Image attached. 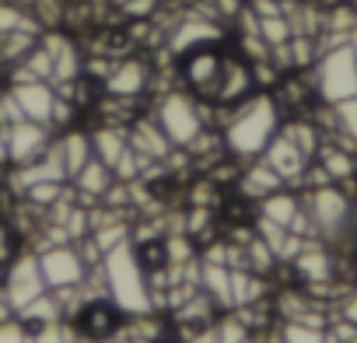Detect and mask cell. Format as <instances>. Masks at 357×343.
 <instances>
[{
  "label": "cell",
  "mask_w": 357,
  "mask_h": 343,
  "mask_svg": "<svg viewBox=\"0 0 357 343\" xmlns=\"http://www.w3.org/2000/svg\"><path fill=\"white\" fill-rule=\"evenodd\" d=\"M280 123H284V112H280L277 98L270 91H256L245 102L231 105V119L221 130L225 151L245 165V161H252V158H259L266 151V144L273 140Z\"/></svg>",
  "instance_id": "cell-1"
},
{
  "label": "cell",
  "mask_w": 357,
  "mask_h": 343,
  "mask_svg": "<svg viewBox=\"0 0 357 343\" xmlns=\"http://www.w3.org/2000/svg\"><path fill=\"white\" fill-rule=\"evenodd\" d=\"M231 56H235V46H225V43L200 46V49L175 56L178 60V88H186L197 102L221 105V91H225V81H228Z\"/></svg>",
  "instance_id": "cell-2"
},
{
  "label": "cell",
  "mask_w": 357,
  "mask_h": 343,
  "mask_svg": "<svg viewBox=\"0 0 357 343\" xmlns=\"http://www.w3.org/2000/svg\"><path fill=\"white\" fill-rule=\"evenodd\" d=\"M102 273H105V287L109 298L126 312V315H151V291H147V277L140 273V266L133 263L130 242L116 245L112 252L102 256Z\"/></svg>",
  "instance_id": "cell-3"
},
{
  "label": "cell",
  "mask_w": 357,
  "mask_h": 343,
  "mask_svg": "<svg viewBox=\"0 0 357 343\" xmlns=\"http://www.w3.org/2000/svg\"><path fill=\"white\" fill-rule=\"evenodd\" d=\"M301 204H305L308 218L315 221V231L326 245L340 242L347 231H354V197L340 183H326L319 190H301Z\"/></svg>",
  "instance_id": "cell-4"
},
{
  "label": "cell",
  "mask_w": 357,
  "mask_h": 343,
  "mask_svg": "<svg viewBox=\"0 0 357 343\" xmlns=\"http://www.w3.org/2000/svg\"><path fill=\"white\" fill-rule=\"evenodd\" d=\"M312 81H315L319 102H326V105L354 98L357 95V49H354V43L322 49L315 67H312Z\"/></svg>",
  "instance_id": "cell-5"
},
{
  "label": "cell",
  "mask_w": 357,
  "mask_h": 343,
  "mask_svg": "<svg viewBox=\"0 0 357 343\" xmlns=\"http://www.w3.org/2000/svg\"><path fill=\"white\" fill-rule=\"evenodd\" d=\"M151 116L158 119V126L168 133V140L175 147H190L207 130L204 116H200V102L186 88H172V91L158 95L151 102Z\"/></svg>",
  "instance_id": "cell-6"
},
{
  "label": "cell",
  "mask_w": 357,
  "mask_h": 343,
  "mask_svg": "<svg viewBox=\"0 0 357 343\" xmlns=\"http://www.w3.org/2000/svg\"><path fill=\"white\" fill-rule=\"evenodd\" d=\"M126 322V312L109 298V294H95V298H84V305L70 315V329L88 340V343H102V340H112L119 336Z\"/></svg>",
  "instance_id": "cell-7"
},
{
  "label": "cell",
  "mask_w": 357,
  "mask_h": 343,
  "mask_svg": "<svg viewBox=\"0 0 357 343\" xmlns=\"http://www.w3.org/2000/svg\"><path fill=\"white\" fill-rule=\"evenodd\" d=\"M0 287H4L8 301L15 305V312H22L25 305H32L39 294H46V280H43V266H39V252L36 249H22L8 270H4V280H0Z\"/></svg>",
  "instance_id": "cell-8"
},
{
  "label": "cell",
  "mask_w": 357,
  "mask_h": 343,
  "mask_svg": "<svg viewBox=\"0 0 357 343\" xmlns=\"http://www.w3.org/2000/svg\"><path fill=\"white\" fill-rule=\"evenodd\" d=\"M228 32L221 29V22L214 18H200V15H186L178 18L172 29H168V39H165V49L172 56H183L190 49H200V46H214V43H225Z\"/></svg>",
  "instance_id": "cell-9"
},
{
  "label": "cell",
  "mask_w": 357,
  "mask_h": 343,
  "mask_svg": "<svg viewBox=\"0 0 357 343\" xmlns=\"http://www.w3.org/2000/svg\"><path fill=\"white\" fill-rule=\"evenodd\" d=\"M151 77H154V63L147 56L130 53V56L116 60V67L109 70L105 95H112V98H147Z\"/></svg>",
  "instance_id": "cell-10"
},
{
  "label": "cell",
  "mask_w": 357,
  "mask_h": 343,
  "mask_svg": "<svg viewBox=\"0 0 357 343\" xmlns=\"http://www.w3.org/2000/svg\"><path fill=\"white\" fill-rule=\"evenodd\" d=\"M39 266H43V280H46L50 291L84 284V277H88V263L81 259L77 245H50V249H43L39 252Z\"/></svg>",
  "instance_id": "cell-11"
},
{
  "label": "cell",
  "mask_w": 357,
  "mask_h": 343,
  "mask_svg": "<svg viewBox=\"0 0 357 343\" xmlns=\"http://www.w3.org/2000/svg\"><path fill=\"white\" fill-rule=\"evenodd\" d=\"M8 137H11V165L15 168L39 161L53 144V130L46 123H32V119H22V123L8 126Z\"/></svg>",
  "instance_id": "cell-12"
},
{
  "label": "cell",
  "mask_w": 357,
  "mask_h": 343,
  "mask_svg": "<svg viewBox=\"0 0 357 343\" xmlns=\"http://www.w3.org/2000/svg\"><path fill=\"white\" fill-rule=\"evenodd\" d=\"M273 172H277V176L287 183V186H298L301 183V176H305V168H308V158L294 147V140L287 137V133H273V140L266 144V151L259 154Z\"/></svg>",
  "instance_id": "cell-13"
},
{
  "label": "cell",
  "mask_w": 357,
  "mask_h": 343,
  "mask_svg": "<svg viewBox=\"0 0 357 343\" xmlns=\"http://www.w3.org/2000/svg\"><path fill=\"white\" fill-rule=\"evenodd\" d=\"M126 133H130V147H133L137 154L151 158V161H165L168 151L175 147V144L168 140V133L158 126V119H154L151 112H140V116L126 126Z\"/></svg>",
  "instance_id": "cell-14"
},
{
  "label": "cell",
  "mask_w": 357,
  "mask_h": 343,
  "mask_svg": "<svg viewBox=\"0 0 357 343\" xmlns=\"http://www.w3.org/2000/svg\"><path fill=\"white\" fill-rule=\"evenodd\" d=\"M214 218H218V228L225 235H235V231H252L256 228V218H259V204L242 197L238 190H231L228 197L218 200L214 207Z\"/></svg>",
  "instance_id": "cell-15"
},
{
  "label": "cell",
  "mask_w": 357,
  "mask_h": 343,
  "mask_svg": "<svg viewBox=\"0 0 357 343\" xmlns=\"http://www.w3.org/2000/svg\"><path fill=\"white\" fill-rule=\"evenodd\" d=\"M287 183L277 176V172L263 161V158H252V161H245L242 165V172H238V183H235V190L242 193V197H249V200H266L270 193H277V190H284Z\"/></svg>",
  "instance_id": "cell-16"
},
{
  "label": "cell",
  "mask_w": 357,
  "mask_h": 343,
  "mask_svg": "<svg viewBox=\"0 0 357 343\" xmlns=\"http://www.w3.org/2000/svg\"><path fill=\"white\" fill-rule=\"evenodd\" d=\"M11 95L18 98L25 119L50 126V112H53V102H56V91H53L50 81H22V84H11ZM50 130H53V126H50Z\"/></svg>",
  "instance_id": "cell-17"
},
{
  "label": "cell",
  "mask_w": 357,
  "mask_h": 343,
  "mask_svg": "<svg viewBox=\"0 0 357 343\" xmlns=\"http://www.w3.org/2000/svg\"><path fill=\"white\" fill-rule=\"evenodd\" d=\"M200 291L221 308L235 312V294H231V270L221 263H204L200 259Z\"/></svg>",
  "instance_id": "cell-18"
},
{
  "label": "cell",
  "mask_w": 357,
  "mask_h": 343,
  "mask_svg": "<svg viewBox=\"0 0 357 343\" xmlns=\"http://www.w3.org/2000/svg\"><path fill=\"white\" fill-rule=\"evenodd\" d=\"M91 147H95V158L105 161L109 168H116V161L123 158V151L130 147V133L126 126H116V123H98L91 130Z\"/></svg>",
  "instance_id": "cell-19"
},
{
  "label": "cell",
  "mask_w": 357,
  "mask_h": 343,
  "mask_svg": "<svg viewBox=\"0 0 357 343\" xmlns=\"http://www.w3.org/2000/svg\"><path fill=\"white\" fill-rule=\"evenodd\" d=\"M60 151H63V165H67V176L74 179L77 172L95 158V147H91V130H74V126H67L60 137Z\"/></svg>",
  "instance_id": "cell-20"
},
{
  "label": "cell",
  "mask_w": 357,
  "mask_h": 343,
  "mask_svg": "<svg viewBox=\"0 0 357 343\" xmlns=\"http://www.w3.org/2000/svg\"><path fill=\"white\" fill-rule=\"evenodd\" d=\"M315 161L326 168V176L333 183H350L357 176V154L347 151V147H340V144H333V140H322Z\"/></svg>",
  "instance_id": "cell-21"
},
{
  "label": "cell",
  "mask_w": 357,
  "mask_h": 343,
  "mask_svg": "<svg viewBox=\"0 0 357 343\" xmlns=\"http://www.w3.org/2000/svg\"><path fill=\"white\" fill-rule=\"evenodd\" d=\"M298 211H301V190H287L284 186V190L270 193L266 200H259V218H266V221H273L280 228H287Z\"/></svg>",
  "instance_id": "cell-22"
},
{
  "label": "cell",
  "mask_w": 357,
  "mask_h": 343,
  "mask_svg": "<svg viewBox=\"0 0 357 343\" xmlns=\"http://www.w3.org/2000/svg\"><path fill=\"white\" fill-rule=\"evenodd\" d=\"M130 252H133V263L140 266V273H154V270H165L172 259H168V242L165 235H147V238H130Z\"/></svg>",
  "instance_id": "cell-23"
},
{
  "label": "cell",
  "mask_w": 357,
  "mask_h": 343,
  "mask_svg": "<svg viewBox=\"0 0 357 343\" xmlns=\"http://www.w3.org/2000/svg\"><path fill=\"white\" fill-rule=\"evenodd\" d=\"M266 291H270V284H266V277H263V273H252V270H245V266L231 270V294H235V308L252 305V301H266Z\"/></svg>",
  "instance_id": "cell-24"
},
{
  "label": "cell",
  "mask_w": 357,
  "mask_h": 343,
  "mask_svg": "<svg viewBox=\"0 0 357 343\" xmlns=\"http://www.w3.org/2000/svg\"><path fill=\"white\" fill-rule=\"evenodd\" d=\"M36 46H39V32H8V36H0V63L15 67V63H22Z\"/></svg>",
  "instance_id": "cell-25"
},
{
  "label": "cell",
  "mask_w": 357,
  "mask_h": 343,
  "mask_svg": "<svg viewBox=\"0 0 357 343\" xmlns=\"http://www.w3.org/2000/svg\"><path fill=\"white\" fill-rule=\"evenodd\" d=\"M67 186H70V183H36V186H29L22 197H25V204H29V207H36V211H43V214H46V211H50L63 193H67Z\"/></svg>",
  "instance_id": "cell-26"
},
{
  "label": "cell",
  "mask_w": 357,
  "mask_h": 343,
  "mask_svg": "<svg viewBox=\"0 0 357 343\" xmlns=\"http://www.w3.org/2000/svg\"><path fill=\"white\" fill-rule=\"evenodd\" d=\"M277 333H280V343H326V329L308 326V322H294V319H284L277 326Z\"/></svg>",
  "instance_id": "cell-27"
},
{
  "label": "cell",
  "mask_w": 357,
  "mask_h": 343,
  "mask_svg": "<svg viewBox=\"0 0 357 343\" xmlns=\"http://www.w3.org/2000/svg\"><path fill=\"white\" fill-rule=\"evenodd\" d=\"M22 252V235L8 218H0V270H8V263Z\"/></svg>",
  "instance_id": "cell-28"
},
{
  "label": "cell",
  "mask_w": 357,
  "mask_h": 343,
  "mask_svg": "<svg viewBox=\"0 0 357 343\" xmlns=\"http://www.w3.org/2000/svg\"><path fill=\"white\" fill-rule=\"evenodd\" d=\"M235 49H238V56H245L249 63L270 60V43H266L263 36H235Z\"/></svg>",
  "instance_id": "cell-29"
},
{
  "label": "cell",
  "mask_w": 357,
  "mask_h": 343,
  "mask_svg": "<svg viewBox=\"0 0 357 343\" xmlns=\"http://www.w3.org/2000/svg\"><path fill=\"white\" fill-rule=\"evenodd\" d=\"M259 36H263L270 46H280V43H287L294 32H291V22H287L284 15H277V18H259Z\"/></svg>",
  "instance_id": "cell-30"
},
{
  "label": "cell",
  "mask_w": 357,
  "mask_h": 343,
  "mask_svg": "<svg viewBox=\"0 0 357 343\" xmlns=\"http://www.w3.org/2000/svg\"><path fill=\"white\" fill-rule=\"evenodd\" d=\"M161 11V0H126V4L119 8V15L126 22H147Z\"/></svg>",
  "instance_id": "cell-31"
},
{
  "label": "cell",
  "mask_w": 357,
  "mask_h": 343,
  "mask_svg": "<svg viewBox=\"0 0 357 343\" xmlns=\"http://www.w3.org/2000/svg\"><path fill=\"white\" fill-rule=\"evenodd\" d=\"M22 119H25V112H22L18 98L11 95V88L0 91V123H4V126H15V123H22Z\"/></svg>",
  "instance_id": "cell-32"
},
{
  "label": "cell",
  "mask_w": 357,
  "mask_h": 343,
  "mask_svg": "<svg viewBox=\"0 0 357 343\" xmlns=\"http://www.w3.org/2000/svg\"><path fill=\"white\" fill-rule=\"evenodd\" d=\"M0 343H32V336L25 333V326L18 322V315L8 319V322H0Z\"/></svg>",
  "instance_id": "cell-33"
},
{
  "label": "cell",
  "mask_w": 357,
  "mask_h": 343,
  "mask_svg": "<svg viewBox=\"0 0 357 343\" xmlns=\"http://www.w3.org/2000/svg\"><path fill=\"white\" fill-rule=\"evenodd\" d=\"M333 315H340V319H347L350 326H357V294H347V298H340V308H336Z\"/></svg>",
  "instance_id": "cell-34"
},
{
  "label": "cell",
  "mask_w": 357,
  "mask_h": 343,
  "mask_svg": "<svg viewBox=\"0 0 357 343\" xmlns=\"http://www.w3.org/2000/svg\"><path fill=\"white\" fill-rule=\"evenodd\" d=\"M0 165H11V137L4 123H0Z\"/></svg>",
  "instance_id": "cell-35"
},
{
  "label": "cell",
  "mask_w": 357,
  "mask_h": 343,
  "mask_svg": "<svg viewBox=\"0 0 357 343\" xmlns=\"http://www.w3.org/2000/svg\"><path fill=\"white\" fill-rule=\"evenodd\" d=\"M350 256H354V263H357V228L350 231Z\"/></svg>",
  "instance_id": "cell-36"
},
{
  "label": "cell",
  "mask_w": 357,
  "mask_h": 343,
  "mask_svg": "<svg viewBox=\"0 0 357 343\" xmlns=\"http://www.w3.org/2000/svg\"><path fill=\"white\" fill-rule=\"evenodd\" d=\"M102 343H130V340H126V336L119 333V336H112V340H102Z\"/></svg>",
  "instance_id": "cell-37"
},
{
  "label": "cell",
  "mask_w": 357,
  "mask_h": 343,
  "mask_svg": "<svg viewBox=\"0 0 357 343\" xmlns=\"http://www.w3.org/2000/svg\"><path fill=\"white\" fill-rule=\"evenodd\" d=\"M109 4H112V8H123V4H126V0H109Z\"/></svg>",
  "instance_id": "cell-38"
},
{
  "label": "cell",
  "mask_w": 357,
  "mask_h": 343,
  "mask_svg": "<svg viewBox=\"0 0 357 343\" xmlns=\"http://www.w3.org/2000/svg\"><path fill=\"white\" fill-rule=\"evenodd\" d=\"M354 228H357V204H354Z\"/></svg>",
  "instance_id": "cell-39"
},
{
  "label": "cell",
  "mask_w": 357,
  "mask_h": 343,
  "mask_svg": "<svg viewBox=\"0 0 357 343\" xmlns=\"http://www.w3.org/2000/svg\"><path fill=\"white\" fill-rule=\"evenodd\" d=\"M280 4H294V0H280Z\"/></svg>",
  "instance_id": "cell-40"
}]
</instances>
